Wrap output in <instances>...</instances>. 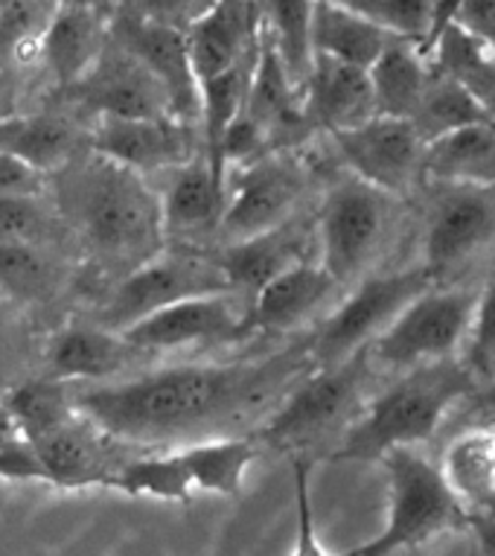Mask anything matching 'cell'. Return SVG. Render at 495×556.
Listing matches in <instances>:
<instances>
[{"instance_id": "52a82bcc", "label": "cell", "mask_w": 495, "mask_h": 556, "mask_svg": "<svg viewBox=\"0 0 495 556\" xmlns=\"http://www.w3.org/2000/svg\"><path fill=\"white\" fill-rule=\"evenodd\" d=\"M434 283L437 280L422 263L408 265L403 271L365 274L306 338L315 367L339 365L356 356L358 350H367L417 294Z\"/></svg>"}, {"instance_id": "bcb514c9", "label": "cell", "mask_w": 495, "mask_h": 556, "mask_svg": "<svg viewBox=\"0 0 495 556\" xmlns=\"http://www.w3.org/2000/svg\"><path fill=\"white\" fill-rule=\"evenodd\" d=\"M59 3H65V7H93V10H100L105 0H59Z\"/></svg>"}, {"instance_id": "e575fe53", "label": "cell", "mask_w": 495, "mask_h": 556, "mask_svg": "<svg viewBox=\"0 0 495 556\" xmlns=\"http://www.w3.org/2000/svg\"><path fill=\"white\" fill-rule=\"evenodd\" d=\"M344 3L385 33L411 41L426 53L437 15V0H344Z\"/></svg>"}, {"instance_id": "6da1fadb", "label": "cell", "mask_w": 495, "mask_h": 556, "mask_svg": "<svg viewBox=\"0 0 495 556\" xmlns=\"http://www.w3.org/2000/svg\"><path fill=\"white\" fill-rule=\"evenodd\" d=\"M313 367L306 344L266 358L173 365L85 388L74 396V408L111 440L183 446L228 434L233 422L257 414Z\"/></svg>"}, {"instance_id": "3957f363", "label": "cell", "mask_w": 495, "mask_h": 556, "mask_svg": "<svg viewBox=\"0 0 495 556\" xmlns=\"http://www.w3.org/2000/svg\"><path fill=\"white\" fill-rule=\"evenodd\" d=\"M65 190L67 213L97 254L131 268L157 254L166 233L164 207L143 173L97 152L91 164L71 175Z\"/></svg>"}, {"instance_id": "8d00e7d4", "label": "cell", "mask_w": 495, "mask_h": 556, "mask_svg": "<svg viewBox=\"0 0 495 556\" xmlns=\"http://www.w3.org/2000/svg\"><path fill=\"white\" fill-rule=\"evenodd\" d=\"M53 233V216L36 199V192H3L0 195V242H33L41 245Z\"/></svg>"}, {"instance_id": "ba28073f", "label": "cell", "mask_w": 495, "mask_h": 556, "mask_svg": "<svg viewBox=\"0 0 495 556\" xmlns=\"http://www.w3.org/2000/svg\"><path fill=\"white\" fill-rule=\"evenodd\" d=\"M399 195L361 181H339L318 211V260L341 286L358 283L385 245Z\"/></svg>"}, {"instance_id": "7402d4cb", "label": "cell", "mask_w": 495, "mask_h": 556, "mask_svg": "<svg viewBox=\"0 0 495 556\" xmlns=\"http://www.w3.org/2000/svg\"><path fill=\"white\" fill-rule=\"evenodd\" d=\"M45 356L53 379H111L143 356V350L117 329L71 327L53 336Z\"/></svg>"}, {"instance_id": "44dd1931", "label": "cell", "mask_w": 495, "mask_h": 556, "mask_svg": "<svg viewBox=\"0 0 495 556\" xmlns=\"http://www.w3.org/2000/svg\"><path fill=\"white\" fill-rule=\"evenodd\" d=\"M111 27L102 21V10L93 7H65L59 3L53 18L41 33L38 50L50 64L55 79L74 88L91 74V67L100 62L102 50L109 47Z\"/></svg>"}, {"instance_id": "9a60e30c", "label": "cell", "mask_w": 495, "mask_h": 556, "mask_svg": "<svg viewBox=\"0 0 495 556\" xmlns=\"http://www.w3.org/2000/svg\"><path fill=\"white\" fill-rule=\"evenodd\" d=\"M71 91L102 117H175L164 83L114 38H109L91 74Z\"/></svg>"}, {"instance_id": "e0dca14e", "label": "cell", "mask_w": 495, "mask_h": 556, "mask_svg": "<svg viewBox=\"0 0 495 556\" xmlns=\"http://www.w3.org/2000/svg\"><path fill=\"white\" fill-rule=\"evenodd\" d=\"M193 126L178 117H102L91 149L138 173L175 169L204 152L195 147Z\"/></svg>"}, {"instance_id": "d590c367", "label": "cell", "mask_w": 495, "mask_h": 556, "mask_svg": "<svg viewBox=\"0 0 495 556\" xmlns=\"http://www.w3.org/2000/svg\"><path fill=\"white\" fill-rule=\"evenodd\" d=\"M7 400H10L12 410H15V417L21 422V431H24L27 440L41 438V434H47L55 426H62V422L71 420L76 414L74 400H65L55 384L47 382L21 384L18 391H12Z\"/></svg>"}, {"instance_id": "f1b7e54d", "label": "cell", "mask_w": 495, "mask_h": 556, "mask_svg": "<svg viewBox=\"0 0 495 556\" xmlns=\"http://www.w3.org/2000/svg\"><path fill=\"white\" fill-rule=\"evenodd\" d=\"M0 152L18 157L38 173H50L71 164L76 152V131L67 119L47 114L0 119Z\"/></svg>"}, {"instance_id": "d6986e66", "label": "cell", "mask_w": 495, "mask_h": 556, "mask_svg": "<svg viewBox=\"0 0 495 556\" xmlns=\"http://www.w3.org/2000/svg\"><path fill=\"white\" fill-rule=\"evenodd\" d=\"M187 45H190V62H193L199 85L251 64L259 53L251 3L216 0L211 10L187 29Z\"/></svg>"}, {"instance_id": "ab89813d", "label": "cell", "mask_w": 495, "mask_h": 556, "mask_svg": "<svg viewBox=\"0 0 495 556\" xmlns=\"http://www.w3.org/2000/svg\"><path fill=\"white\" fill-rule=\"evenodd\" d=\"M294 502H297V554H321L318 533H315L313 498H309V464L294 460Z\"/></svg>"}, {"instance_id": "4fadbf2b", "label": "cell", "mask_w": 495, "mask_h": 556, "mask_svg": "<svg viewBox=\"0 0 495 556\" xmlns=\"http://www.w3.org/2000/svg\"><path fill=\"white\" fill-rule=\"evenodd\" d=\"M248 298L239 292H213L169 303L152 312L123 336L143 353H169L183 346L230 344L245 338Z\"/></svg>"}, {"instance_id": "d4e9b609", "label": "cell", "mask_w": 495, "mask_h": 556, "mask_svg": "<svg viewBox=\"0 0 495 556\" xmlns=\"http://www.w3.org/2000/svg\"><path fill=\"white\" fill-rule=\"evenodd\" d=\"M422 173L437 184H495V117L429 140Z\"/></svg>"}, {"instance_id": "74e56055", "label": "cell", "mask_w": 495, "mask_h": 556, "mask_svg": "<svg viewBox=\"0 0 495 556\" xmlns=\"http://www.w3.org/2000/svg\"><path fill=\"white\" fill-rule=\"evenodd\" d=\"M460 356H464L467 367L478 379V384L495 379V271L481 286L475 320H472L467 346H464Z\"/></svg>"}, {"instance_id": "836d02e7", "label": "cell", "mask_w": 495, "mask_h": 556, "mask_svg": "<svg viewBox=\"0 0 495 556\" xmlns=\"http://www.w3.org/2000/svg\"><path fill=\"white\" fill-rule=\"evenodd\" d=\"M59 286V268L33 242H0V289L27 301H45Z\"/></svg>"}, {"instance_id": "60d3db41", "label": "cell", "mask_w": 495, "mask_h": 556, "mask_svg": "<svg viewBox=\"0 0 495 556\" xmlns=\"http://www.w3.org/2000/svg\"><path fill=\"white\" fill-rule=\"evenodd\" d=\"M452 24L495 47V0H458Z\"/></svg>"}, {"instance_id": "484cf974", "label": "cell", "mask_w": 495, "mask_h": 556, "mask_svg": "<svg viewBox=\"0 0 495 556\" xmlns=\"http://www.w3.org/2000/svg\"><path fill=\"white\" fill-rule=\"evenodd\" d=\"M394 38L361 12L347 7L344 0H318L315 7V53L332 55L370 71Z\"/></svg>"}, {"instance_id": "8fae6325", "label": "cell", "mask_w": 495, "mask_h": 556, "mask_svg": "<svg viewBox=\"0 0 495 556\" xmlns=\"http://www.w3.org/2000/svg\"><path fill=\"white\" fill-rule=\"evenodd\" d=\"M330 137L350 173L379 190L405 195L414 184L426 178L422 164L429 140L420 135L414 119L377 114L353 128L332 131Z\"/></svg>"}, {"instance_id": "8992f818", "label": "cell", "mask_w": 495, "mask_h": 556, "mask_svg": "<svg viewBox=\"0 0 495 556\" xmlns=\"http://www.w3.org/2000/svg\"><path fill=\"white\" fill-rule=\"evenodd\" d=\"M373 370L370 346L339 365L313 367L283 393L277 410L257 431L259 443L277 448H303L323 438L335 426L347 429L358 410L365 408L367 376Z\"/></svg>"}, {"instance_id": "b9f144b4", "label": "cell", "mask_w": 495, "mask_h": 556, "mask_svg": "<svg viewBox=\"0 0 495 556\" xmlns=\"http://www.w3.org/2000/svg\"><path fill=\"white\" fill-rule=\"evenodd\" d=\"M38 169L27 166L24 161L0 152V195L3 192H36Z\"/></svg>"}, {"instance_id": "d6a6232c", "label": "cell", "mask_w": 495, "mask_h": 556, "mask_svg": "<svg viewBox=\"0 0 495 556\" xmlns=\"http://www.w3.org/2000/svg\"><path fill=\"white\" fill-rule=\"evenodd\" d=\"M490 117L493 114L481 105V100L469 91L467 85L446 71H437V74H431L429 91H426V100H422L414 123L426 140H434V137L449 135L455 128Z\"/></svg>"}, {"instance_id": "f6af8a7d", "label": "cell", "mask_w": 495, "mask_h": 556, "mask_svg": "<svg viewBox=\"0 0 495 556\" xmlns=\"http://www.w3.org/2000/svg\"><path fill=\"white\" fill-rule=\"evenodd\" d=\"M478 528H481V539H484L486 551H493V554H495V519L481 521Z\"/></svg>"}, {"instance_id": "f35d334b", "label": "cell", "mask_w": 495, "mask_h": 556, "mask_svg": "<svg viewBox=\"0 0 495 556\" xmlns=\"http://www.w3.org/2000/svg\"><path fill=\"white\" fill-rule=\"evenodd\" d=\"M213 3L216 0H119V7L129 10L131 15L152 21V24H164V27L183 29V33L193 27Z\"/></svg>"}, {"instance_id": "603a6c76", "label": "cell", "mask_w": 495, "mask_h": 556, "mask_svg": "<svg viewBox=\"0 0 495 556\" xmlns=\"http://www.w3.org/2000/svg\"><path fill=\"white\" fill-rule=\"evenodd\" d=\"M216 256L228 274L233 292L251 301L268 280H275L277 274L303 260V237L301 230L294 228V222L289 219L275 230L228 242L221 248V254Z\"/></svg>"}, {"instance_id": "ffe728a7", "label": "cell", "mask_w": 495, "mask_h": 556, "mask_svg": "<svg viewBox=\"0 0 495 556\" xmlns=\"http://www.w3.org/2000/svg\"><path fill=\"white\" fill-rule=\"evenodd\" d=\"M228 204V181L213 169L207 152L175 166L173 178L161 195L164 230L169 237H199L219 230Z\"/></svg>"}, {"instance_id": "5b68a950", "label": "cell", "mask_w": 495, "mask_h": 556, "mask_svg": "<svg viewBox=\"0 0 495 556\" xmlns=\"http://www.w3.org/2000/svg\"><path fill=\"white\" fill-rule=\"evenodd\" d=\"M478 298H481V286H429L370 344L373 365L405 374L414 367L460 356L475 320Z\"/></svg>"}, {"instance_id": "277c9868", "label": "cell", "mask_w": 495, "mask_h": 556, "mask_svg": "<svg viewBox=\"0 0 495 556\" xmlns=\"http://www.w3.org/2000/svg\"><path fill=\"white\" fill-rule=\"evenodd\" d=\"M382 464L388 469L385 530L353 554L388 556L411 551L464 521L467 507L452 493L441 464H431L429 457L417 452V446L391 448Z\"/></svg>"}, {"instance_id": "ac0fdd59", "label": "cell", "mask_w": 495, "mask_h": 556, "mask_svg": "<svg viewBox=\"0 0 495 556\" xmlns=\"http://www.w3.org/2000/svg\"><path fill=\"white\" fill-rule=\"evenodd\" d=\"M303 111L309 126L323 128L327 135L377 117L379 105L370 71L332 55L315 53L313 74L303 85Z\"/></svg>"}, {"instance_id": "5bb4252c", "label": "cell", "mask_w": 495, "mask_h": 556, "mask_svg": "<svg viewBox=\"0 0 495 556\" xmlns=\"http://www.w3.org/2000/svg\"><path fill=\"white\" fill-rule=\"evenodd\" d=\"M111 38L126 50L138 55L149 71L164 83L173 114L187 123H202V85L195 79L193 62H190V45L187 33L164 24H152L129 10L119 7L111 18Z\"/></svg>"}, {"instance_id": "9c48e42d", "label": "cell", "mask_w": 495, "mask_h": 556, "mask_svg": "<svg viewBox=\"0 0 495 556\" xmlns=\"http://www.w3.org/2000/svg\"><path fill=\"white\" fill-rule=\"evenodd\" d=\"M213 292H233L219 256L195 254V251L155 254L147 263L135 265L129 277L114 289L111 301L102 309V327L123 332L169 303Z\"/></svg>"}, {"instance_id": "83f0119b", "label": "cell", "mask_w": 495, "mask_h": 556, "mask_svg": "<svg viewBox=\"0 0 495 556\" xmlns=\"http://www.w3.org/2000/svg\"><path fill=\"white\" fill-rule=\"evenodd\" d=\"M175 448L181 452V460L193 478L195 490L239 498L245 490L248 469L259 455V438L221 434V438L193 440Z\"/></svg>"}, {"instance_id": "7bdbcfd3", "label": "cell", "mask_w": 495, "mask_h": 556, "mask_svg": "<svg viewBox=\"0 0 495 556\" xmlns=\"http://www.w3.org/2000/svg\"><path fill=\"white\" fill-rule=\"evenodd\" d=\"M24 438V431H21V422L15 417V410H12L10 400H0V448L15 446Z\"/></svg>"}, {"instance_id": "1f68e13d", "label": "cell", "mask_w": 495, "mask_h": 556, "mask_svg": "<svg viewBox=\"0 0 495 556\" xmlns=\"http://www.w3.org/2000/svg\"><path fill=\"white\" fill-rule=\"evenodd\" d=\"M105 486L129 495L166 498V502H190V495L195 490L193 478L187 472L178 448L138 457V460L117 466V472L111 475Z\"/></svg>"}, {"instance_id": "f546056e", "label": "cell", "mask_w": 495, "mask_h": 556, "mask_svg": "<svg viewBox=\"0 0 495 556\" xmlns=\"http://www.w3.org/2000/svg\"><path fill=\"white\" fill-rule=\"evenodd\" d=\"M315 7L318 0H266V33L294 83L306 85L315 64Z\"/></svg>"}, {"instance_id": "2e32d148", "label": "cell", "mask_w": 495, "mask_h": 556, "mask_svg": "<svg viewBox=\"0 0 495 556\" xmlns=\"http://www.w3.org/2000/svg\"><path fill=\"white\" fill-rule=\"evenodd\" d=\"M344 286L323 268L321 260H297L275 280H268L245 312V336H283L330 306Z\"/></svg>"}, {"instance_id": "cb8c5ba5", "label": "cell", "mask_w": 495, "mask_h": 556, "mask_svg": "<svg viewBox=\"0 0 495 556\" xmlns=\"http://www.w3.org/2000/svg\"><path fill=\"white\" fill-rule=\"evenodd\" d=\"M441 472L469 510H495V426L475 422L446 443Z\"/></svg>"}, {"instance_id": "ee69618b", "label": "cell", "mask_w": 495, "mask_h": 556, "mask_svg": "<svg viewBox=\"0 0 495 556\" xmlns=\"http://www.w3.org/2000/svg\"><path fill=\"white\" fill-rule=\"evenodd\" d=\"M472 414L481 417V422H495V379L478 384V391L472 393Z\"/></svg>"}, {"instance_id": "30bf717a", "label": "cell", "mask_w": 495, "mask_h": 556, "mask_svg": "<svg viewBox=\"0 0 495 556\" xmlns=\"http://www.w3.org/2000/svg\"><path fill=\"white\" fill-rule=\"evenodd\" d=\"M303 190L306 173L292 157L259 155L248 164L230 166L228 204L219 233L228 242H237L280 228L294 216Z\"/></svg>"}, {"instance_id": "7c38bea8", "label": "cell", "mask_w": 495, "mask_h": 556, "mask_svg": "<svg viewBox=\"0 0 495 556\" xmlns=\"http://www.w3.org/2000/svg\"><path fill=\"white\" fill-rule=\"evenodd\" d=\"M446 192L434 201L422 260L437 283L469 265L495 239V184H443Z\"/></svg>"}, {"instance_id": "4dcf8cb0", "label": "cell", "mask_w": 495, "mask_h": 556, "mask_svg": "<svg viewBox=\"0 0 495 556\" xmlns=\"http://www.w3.org/2000/svg\"><path fill=\"white\" fill-rule=\"evenodd\" d=\"M434 53H437L441 71L467 85L495 117V47L469 36L458 24H449L434 47Z\"/></svg>"}, {"instance_id": "4316f807", "label": "cell", "mask_w": 495, "mask_h": 556, "mask_svg": "<svg viewBox=\"0 0 495 556\" xmlns=\"http://www.w3.org/2000/svg\"><path fill=\"white\" fill-rule=\"evenodd\" d=\"M431 62L420 47L394 38L388 50L370 67V83L377 93L379 114L414 119L431 83Z\"/></svg>"}, {"instance_id": "7a4b0ae2", "label": "cell", "mask_w": 495, "mask_h": 556, "mask_svg": "<svg viewBox=\"0 0 495 556\" xmlns=\"http://www.w3.org/2000/svg\"><path fill=\"white\" fill-rule=\"evenodd\" d=\"M478 379L464 356L405 370L377 400L365 402L344 429L335 457L382 460L391 448L420 446L441 429L458 402L472 400Z\"/></svg>"}]
</instances>
